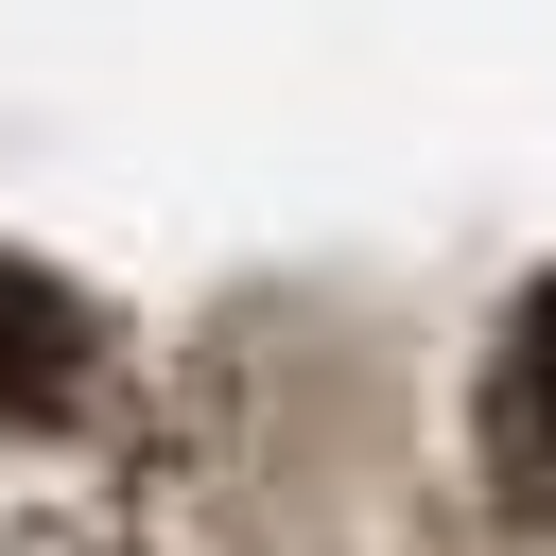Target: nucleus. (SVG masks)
I'll return each mask as SVG.
<instances>
[{
    "instance_id": "1",
    "label": "nucleus",
    "mask_w": 556,
    "mask_h": 556,
    "mask_svg": "<svg viewBox=\"0 0 556 556\" xmlns=\"http://www.w3.org/2000/svg\"><path fill=\"white\" fill-rule=\"evenodd\" d=\"M87 382V313L35 278V261H0V417H52Z\"/></svg>"
},
{
    "instance_id": "2",
    "label": "nucleus",
    "mask_w": 556,
    "mask_h": 556,
    "mask_svg": "<svg viewBox=\"0 0 556 556\" xmlns=\"http://www.w3.org/2000/svg\"><path fill=\"white\" fill-rule=\"evenodd\" d=\"M504 452H521V486L556 504V278H539V313H521V348H504Z\"/></svg>"
}]
</instances>
